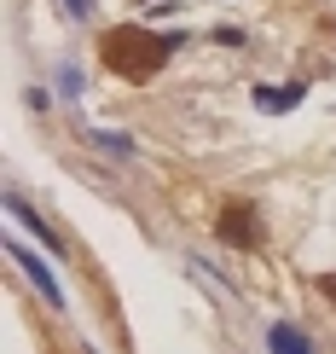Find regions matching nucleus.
Listing matches in <instances>:
<instances>
[{
	"instance_id": "4",
	"label": "nucleus",
	"mask_w": 336,
	"mask_h": 354,
	"mask_svg": "<svg viewBox=\"0 0 336 354\" xmlns=\"http://www.w3.org/2000/svg\"><path fill=\"white\" fill-rule=\"evenodd\" d=\"M6 215H18V221H23V227H29V232H35V239H41V244H47V250H58V232H52V227H47V221H41L35 209H29V203L18 198V192H6Z\"/></svg>"
},
{
	"instance_id": "1",
	"label": "nucleus",
	"mask_w": 336,
	"mask_h": 354,
	"mask_svg": "<svg viewBox=\"0 0 336 354\" xmlns=\"http://www.w3.org/2000/svg\"><path fill=\"white\" fill-rule=\"evenodd\" d=\"M99 53H105V64L116 70V76L145 82V76H157V70L168 64L174 41L168 35H151V29H139V24H116L110 35L99 41Z\"/></svg>"
},
{
	"instance_id": "8",
	"label": "nucleus",
	"mask_w": 336,
	"mask_h": 354,
	"mask_svg": "<svg viewBox=\"0 0 336 354\" xmlns=\"http://www.w3.org/2000/svg\"><path fill=\"white\" fill-rule=\"evenodd\" d=\"M64 6H70V12H76V18H81V12H87V6H93V0H64Z\"/></svg>"
},
{
	"instance_id": "6",
	"label": "nucleus",
	"mask_w": 336,
	"mask_h": 354,
	"mask_svg": "<svg viewBox=\"0 0 336 354\" xmlns=\"http://www.w3.org/2000/svg\"><path fill=\"white\" fill-rule=\"evenodd\" d=\"M302 99V87H279V93H273V87H255V105L261 111H290Z\"/></svg>"
},
{
	"instance_id": "2",
	"label": "nucleus",
	"mask_w": 336,
	"mask_h": 354,
	"mask_svg": "<svg viewBox=\"0 0 336 354\" xmlns=\"http://www.w3.org/2000/svg\"><path fill=\"white\" fill-rule=\"evenodd\" d=\"M12 261H18V268H23L29 279H35V290H41V297H47L52 308H64V290H58V279L47 273V261H41V256H29L23 244H12Z\"/></svg>"
},
{
	"instance_id": "3",
	"label": "nucleus",
	"mask_w": 336,
	"mask_h": 354,
	"mask_svg": "<svg viewBox=\"0 0 336 354\" xmlns=\"http://www.w3.org/2000/svg\"><path fill=\"white\" fill-rule=\"evenodd\" d=\"M221 239L226 244H244V250L255 244V209H250V203H226V209H221Z\"/></svg>"
},
{
	"instance_id": "5",
	"label": "nucleus",
	"mask_w": 336,
	"mask_h": 354,
	"mask_svg": "<svg viewBox=\"0 0 336 354\" xmlns=\"http://www.w3.org/2000/svg\"><path fill=\"white\" fill-rule=\"evenodd\" d=\"M267 348H273V354H313V343H308V337H302L296 326H284V319H273Z\"/></svg>"
},
{
	"instance_id": "7",
	"label": "nucleus",
	"mask_w": 336,
	"mask_h": 354,
	"mask_svg": "<svg viewBox=\"0 0 336 354\" xmlns=\"http://www.w3.org/2000/svg\"><path fill=\"white\" fill-rule=\"evenodd\" d=\"M319 290H325V297L336 302V273H319Z\"/></svg>"
}]
</instances>
